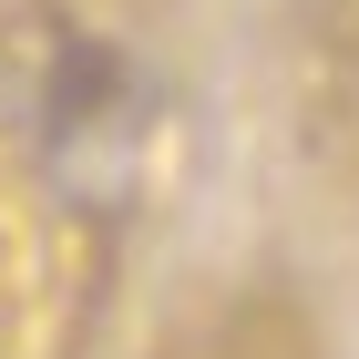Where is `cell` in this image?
<instances>
[{
    "instance_id": "obj_3",
    "label": "cell",
    "mask_w": 359,
    "mask_h": 359,
    "mask_svg": "<svg viewBox=\"0 0 359 359\" xmlns=\"http://www.w3.org/2000/svg\"><path fill=\"white\" fill-rule=\"evenodd\" d=\"M165 359H329L318 329H308L287 298H226L216 318H195Z\"/></svg>"
},
{
    "instance_id": "obj_2",
    "label": "cell",
    "mask_w": 359,
    "mask_h": 359,
    "mask_svg": "<svg viewBox=\"0 0 359 359\" xmlns=\"http://www.w3.org/2000/svg\"><path fill=\"white\" fill-rule=\"evenodd\" d=\"M287 123L308 175L359 195V0H298L287 31Z\"/></svg>"
},
{
    "instance_id": "obj_1",
    "label": "cell",
    "mask_w": 359,
    "mask_h": 359,
    "mask_svg": "<svg viewBox=\"0 0 359 359\" xmlns=\"http://www.w3.org/2000/svg\"><path fill=\"white\" fill-rule=\"evenodd\" d=\"M113 277V216L52 154L0 134V359H83Z\"/></svg>"
}]
</instances>
